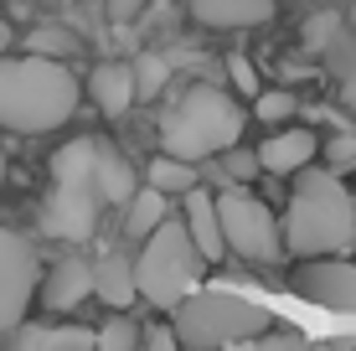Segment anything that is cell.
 <instances>
[{
    "instance_id": "17",
    "label": "cell",
    "mask_w": 356,
    "mask_h": 351,
    "mask_svg": "<svg viewBox=\"0 0 356 351\" xmlns=\"http://www.w3.org/2000/svg\"><path fill=\"white\" fill-rule=\"evenodd\" d=\"M93 295L104 300V305H114V310L134 305V295H140L134 259H124V253H104V259L93 263Z\"/></svg>"
},
{
    "instance_id": "23",
    "label": "cell",
    "mask_w": 356,
    "mask_h": 351,
    "mask_svg": "<svg viewBox=\"0 0 356 351\" xmlns=\"http://www.w3.org/2000/svg\"><path fill=\"white\" fill-rule=\"evenodd\" d=\"M294 93H284V88H268V93H259V104H253V114L264 119V124H284V119L294 114Z\"/></svg>"
},
{
    "instance_id": "8",
    "label": "cell",
    "mask_w": 356,
    "mask_h": 351,
    "mask_svg": "<svg viewBox=\"0 0 356 351\" xmlns=\"http://www.w3.org/2000/svg\"><path fill=\"white\" fill-rule=\"evenodd\" d=\"M294 289L305 300H315V305H325V310H356V263L315 259L294 274Z\"/></svg>"
},
{
    "instance_id": "22",
    "label": "cell",
    "mask_w": 356,
    "mask_h": 351,
    "mask_svg": "<svg viewBox=\"0 0 356 351\" xmlns=\"http://www.w3.org/2000/svg\"><path fill=\"white\" fill-rule=\"evenodd\" d=\"M165 78H170V63L155 52H145L140 63H134V88H140V99H161L165 93Z\"/></svg>"
},
{
    "instance_id": "34",
    "label": "cell",
    "mask_w": 356,
    "mask_h": 351,
    "mask_svg": "<svg viewBox=\"0 0 356 351\" xmlns=\"http://www.w3.org/2000/svg\"><path fill=\"white\" fill-rule=\"evenodd\" d=\"M351 26H356V0H351Z\"/></svg>"
},
{
    "instance_id": "10",
    "label": "cell",
    "mask_w": 356,
    "mask_h": 351,
    "mask_svg": "<svg viewBox=\"0 0 356 351\" xmlns=\"http://www.w3.org/2000/svg\"><path fill=\"white\" fill-rule=\"evenodd\" d=\"M315 155H321V140L310 129H279V135H268L259 145V161L268 176H305Z\"/></svg>"
},
{
    "instance_id": "7",
    "label": "cell",
    "mask_w": 356,
    "mask_h": 351,
    "mask_svg": "<svg viewBox=\"0 0 356 351\" xmlns=\"http://www.w3.org/2000/svg\"><path fill=\"white\" fill-rule=\"evenodd\" d=\"M42 284V263H36V248L21 233L0 227V331H16L26 320V305Z\"/></svg>"
},
{
    "instance_id": "19",
    "label": "cell",
    "mask_w": 356,
    "mask_h": 351,
    "mask_svg": "<svg viewBox=\"0 0 356 351\" xmlns=\"http://www.w3.org/2000/svg\"><path fill=\"white\" fill-rule=\"evenodd\" d=\"M170 222L165 217V191H155V186H145L140 197L129 202V217H124V233L134 238V243H150L155 233Z\"/></svg>"
},
{
    "instance_id": "33",
    "label": "cell",
    "mask_w": 356,
    "mask_h": 351,
    "mask_svg": "<svg viewBox=\"0 0 356 351\" xmlns=\"http://www.w3.org/2000/svg\"><path fill=\"white\" fill-rule=\"evenodd\" d=\"M0 186H6V150H0Z\"/></svg>"
},
{
    "instance_id": "20",
    "label": "cell",
    "mask_w": 356,
    "mask_h": 351,
    "mask_svg": "<svg viewBox=\"0 0 356 351\" xmlns=\"http://www.w3.org/2000/svg\"><path fill=\"white\" fill-rule=\"evenodd\" d=\"M145 181H150L155 191H165V197H191L196 191V171L186 161H170V155H161V161H150V171H145Z\"/></svg>"
},
{
    "instance_id": "27",
    "label": "cell",
    "mask_w": 356,
    "mask_h": 351,
    "mask_svg": "<svg viewBox=\"0 0 356 351\" xmlns=\"http://www.w3.org/2000/svg\"><path fill=\"white\" fill-rule=\"evenodd\" d=\"M222 171H227V176H232V181H238V186H243V181H253V176L264 171V161H259V155H248V150H227Z\"/></svg>"
},
{
    "instance_id": "30",
    "label": "cell",
    "mask_w": 356,
    "mask_h": 351,
    "mask_svg": "<svg viewBox=\"0 0 356 351\" xmlns=\"http://www.w3.org/2000/svg\"><path fill=\"white\" fill-rule=\"evenodd\" d=\"M253 351H310V346H305L300 336H264Z\"/></svg>"
},
{
    "instance_id": "13",
    "label": "cell",
    "mask_w": 356,
    "mask_h": 351,
    "mask_svg": "<svg viewBox=\"0 0 356 351\" xmlns=\"http://www.w3.org/2000/svg\"><path fill=\"white\" fill-rule=\"evenodd\" d=\"M88 295H93V263L57 259L52 274H47V284H42V305L47 310H72V305H83Z\"/></svg>"
},
{
    "instance_id": "12",
    "label": "cell",
    "mask_w": 356,
    "mask_h": 351,
    "mask_svg": "<svg viewBox=\"0 0 356 351\" xmlns=\"http://www.w3.org/2000/svg\"><path fill=\"white\" fill-rule=\"evenodd\" d=\"M181 222H186L191 243L202 248V259H207V263H217V259L227 253V233H222V212H217V197H207L202 186H196L191 197H186V217H181Z\"/></svg>"
},
{
    "instance_id": "1",
    "label": "cell",
    "mask_w": 356,
    "mask_h": 351,
    "mask_svg": "<svg viewBox=\"0 0 356 351\" xmlns=\"http://www.w3.org/2000/svg\"><path fill=\"white\" fill-rule=\"evenodd\" d=\"M83 88L67 63L47 57H0V124L16 135H47L72 119Z\"/></svg>"
},
{
    "instance_id": "3",
    "label": "cell",
    "mask_w": 356,
    "mask_h": 351,
    "mask_svg": "<svg viewBox=\"0 0 356 351\" xmlns=\"http://www.w3.org/2000/svg\"><path fill=\"white\" fill-rule=\"evenodd\" d=\"M243 108L227 99L222 88H212V83H196L186 88V99H181L170 114L161 119V145L170 161H207V155H227L238 150V135H243Z\"/></svg>"
},
{
    "instance_id": "32",
    "label": "cell",
    "mask_w": 356,
    "mask_h": 351,
    "mask_svg": "<svg viewBox=\"0 0 356 351\" xmlns=\"http://www.w3.org/2000/svg\"><path fill=\"white\" fill-rule=\"evenodd\" d=\"M6 47H10V26L0 21V57H6Z\"/></svg>"
},
{
    "instance_id": "5",
    "label": "cell",
    "mask_w": 356,
    "mask_h": 351,
    "mask_svg": "<svg viewBox=\"0 0 356 351\" xmlns=\"http://www.w3.org/2000/svg\"><path fill=\"white\" fill-rule=\"evenodd\" d=\"M268 325H274V320H268V310L253 305V300H238V295H191L186 305L170 316V331H176V341L191 346V351L259 341Z\"/></svg>"
},
{
    "instance_id": "25",
    "label": "cell",
    "mask_w": 356,
    "mask_h": 351,
    "mask_svg": "<svg viewBox=\"0 0 356 351\" xmlns=\"http://www.w3.org/2000/svg\"><path fill=\"white\" fill-rule=\"evenodd\" d=\"M134 346H140L134 320H108L104 331H98V351H134Z\"/></svg>"
},
{
    "instance_id": "24",
    "label": "cell",
    "mask_w": 356,
    "mask_h": 351,
    "mask_svg": "<svg viewBox=\"0 0 356 351\" xmlns=\"http://www.w3.org/2000/svg\"><path fill=\"white\" fill-rule=\"evenodd\" d=\"M321 155H325V171H330V176H346L351 165H356V135H336V140H325V145H321Z\"/></svg>"
},
{
    "instance_id": "4",
    "label": "cell",
    "mask_w": 356,
    "mask_h": 351,
    "mask_svg": "<svg viewBox=\"0 0 356 351\" xmlns=\"http://www.w3.org/2000/svg\"><path fill=\"white\" fill-rule=\"evenodd\" d=\"M202 263H207V259H202V248L191 243L186 222H165L161 233L140 248V259H134V279H140L145 305L170 310V316H176V310L191 300Z\"/></svg>"
},
{
    "instance_id": "11",
    "label": "cell",
    "mask_w": 356,
    "mask_h": 351,
    "mask_svg": "<svg viewBox=\"0 0 356 351\" xmlns=\"http://www.w3.org/2000/svg\"><path fill=\"white\" fill-rule=\"evenodd\" d=\"M186 10L212 31H248L274 21V0H186Z\"/></svg>"
},
{
    "instance_id": "2",
    "label": "cell",
    "mask_w": 356,
    "mask_h": 351,
    "mask_svg": "<svg viewBox=\"0 0 356 351\" xmlns=\"http://www.w3.org/2000/svg\"><path fill=\"white\" fill-rule=\"evenodd\" d=\"M356 238V202L330 171H305L294 181V197L284 212V248L300 253L305 263L336 259Z\"/></svg>"
},
{
    "instance_id": "16",
    "label": "cell",
    "mask_w": 356,
    "mask_h": 351,
    "mask_svg": "<svg viewBox=\"0 0 356 351\" xmlns=\"http://www.w3.org/2000/svg\"><path fill=\"white\" fill-rule=\"evenodd\" d=\"M88 93H93V104L104 108V114H124V108L140 99V88H134V63H98L93 78H88Z\"/></svg>"
},
{
    "instance_id": "28",
    "label": "cell",
    "mask_w": 356,
    "mask_h": 351,
    "mask_svg": "<svg viewBox=\"0 0 356 351\" xmlns=\"http://www.w3.org/2000/svg\"><path fill=\"white\" fill-rule=\"evenodd\" d=\"M227 72H232V83H238V93H253V99H259V78H253L248 57H227Z\"/></svg>"
},
{
    "instance_id": "31",
    "label": "cell",
    "mask_w": 356,
    "mask_h": 351,
    "mask_svg": "<svg viewBox=\"0 0 356 351\" xmlns=\"http://www.w3.org/2000/svg\"><path fill=\"white\" fill-rule=\"evenodd\" d=\"M140 10H145V0H108V16L114 21H134Z\"/></svg>"
},
{
    "instance_id": "26",
    "label": "cell",
    "mask_w": 356,
    "mask_h": 351,
    "mask_svg": "<svg viewBox=\"0 0 356 351\" xmlns=\"http://www.w3.org/2000/svg\"><path fill=\"white\" fill-rule=\"evenodd\" d=\"M336 31H341V16H315V21H305V47H310V52H321V47H330L336 42Z\"/></svg>"
},
{
    "instance_id": "18",
    "label": "cell",
    "mask_w": 356,
    "mask_h": 351,
    "mask_svg": "<svg viewBox=\"0 0 356 351\" xmlns=\"http://www.w3.org/2000/svg\"><path fill=\"white\" fill-rule=\"evenodd\" d=\"M16 351H98V336L78 331V325H31V331H21Z\"/></svg>"
},
{
    "instance_id": "21",
    "label": "cell",
    "mask_w": 356,
    "mask_h": 351,
    "mask_svg": "<svg viewBox=\"0 0 356 351\" xmlns=\"http://www.w3.org/2000/svg\"><path fill=\"white\" fill-rule=\"evenodd\" d=\"M78 52V36L63 26H36L26 36V57H47V63H63V57Z\"/></svg>"
},
{
    "instance_id": "29",
    "label": "cell",
    "mask_w": 356,
    "mask_h": 351,
    "mask_svg": "<svg viewBox=\"0 0 356 351\" xmlns=\"http://www.w3.org/2000/svg\"><path fill=\"white\" fill-rule=\"evenodd\" d=\"M145 351H181V341H176V331H170V325H161V331L145 336Z\"/></svg>"
},
{
    "instance_id": "6",
    "label": "cell",
    "mask_w": 356,
    "mask_h": 351,
    "mask_svg": "<svg viewBox=\"0 0 356 351\" xmlns=\"http://www.w3.org/2000/svg\"><path fill=\"white\" fill-rule=\"evenodd\" d=\"M217 212H222V233H227V248L243 253L248 263H274L284 253V227L274 222L268 202H259L248 186H227L217 197Z\"/></svg>"
},
{
    "instance_id": "14",
    "label": "cell",
    "mask_w": 356,
    "mask_h": 351,
    "mask_svg": "<svg viewBox=\"0 0 356 351\" xmlns=\"http://www.w3.org/2000/svg\"><path fill=\"white\" fill-rule=\"evenodd\" d=\"M52 186L63 191H98V140H67L52 155Z\"/></svg>"
},
{
    "instance_id": "9",
    "label": "cell",
    "mask_w": 356,
    "mask_h": 351,
    "mask_svg": "<svg viewBox=\"0 0 356 351\" xmlns=\"http://www.w3.org/2000/svg\"><path fill=\"white\" fill-rule=\"evenodd\" d=\"M98 207H104V202H98V191H63V186H52L47 212H42L47 238H63V243H83V238H93Z\"/></svg>"
},
{
    "instance_id": "15",
    "label": "cell",
    "mask_w": 356,
    "mask_h": 351,
    "mask_svg": "<svg viewBox=\"0 0 356 351\" xmlns=\"http://www.w3.org/2000/svg\"><path fill=\"white\" fill-rule=\"evenodd\" d=\"M140 197V176L119 155V145H98V202L104 207H129Z\"/></svg>"
}]
</instances>
